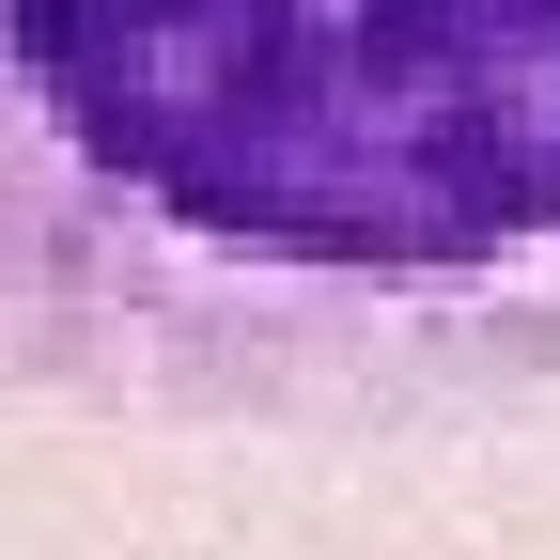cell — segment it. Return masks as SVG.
I'll list each match as a JSON object with an SVG mask.
<instances>
[{
  "label": "cell",
  "instance_id": "obj_1",
  "mask_svg": "<svg viewBox=\"0 0 560 560\" xmlns=\"http://www.w3.org/2000/svg\"><path fill=\"white\" fill-rule=\"evenodd\" d=\"M0 389L187 436L560 405V0H0Z\"/></svg>",
  "mask_w": 560,
  "mask_h": 560
}]
</instances>
